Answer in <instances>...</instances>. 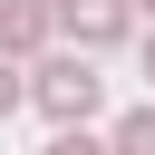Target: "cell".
Masks as SVG:
<instances>
[{"mask_svg": "<svg viewBox=\"0 0 155 155\" xmlns=\"http://www.w3.org/2000/svg\"><path fill=\"white\" fill-rule=\"evenodd\" d=\"M29 107L68 136V126H87L97 107H107V78H97V58H78V48H58V58H29Z\"/></svg>", "mask_w": 155, "mask_h": 155, "instance_id": "cell-1", "label": "cell"}, {"mask_svg": "<svg viewBox=\"0 0 155 155\" xmlns=\"http://www.w3.org/2000/svg\"><path fill=\"white\" fill-rule=\"evenodd\" d=\"M145 78H155V29H145Z\"/></svg>", "mask_w": 155, "mask_h": 155, "instance_id": "cell-8", "label": "cell"}, {"mask_svg": "<svg viewBox=\"0 0 155 155\" xmlns=\"http://www.w3.org/2000/svg\"><path fill=\"white\" fill-rule=\"evenodd\" d=\"M48 29H58V10L48 0H0V58H48Z\"/></svg>", "mask_w": 155, "mask_h": 155, "instance_id": "cell-3", "label": "cell"}, {"mask_svg": "<svg viewBox=\"0 0 155 155\" xmlns=\"http://www.w3.org/2000/svg\"><path fill=\"white\" fill-rule=\"evenodd\" d=\"M19 107H29V68H19V58H0V116H19Z\"/></svg>", "mask_w": 155, "mask_h": 155, "instance_id": "cell-5", "label": "cell"}, {"mask_svg": "<svg viewBox=\"0 0 155 155\" xmlns=\"http://www.w3.org/2000/svg\"><path fill=\"white\" fill-rule=\"evenodd\" d=\"M136 10H145V19H155V0H126V19H136Z\"/></svg>", "mask_w": 155, "mask_h": 155, "instance_id": "cell-7", "label": "cell"}, {"mask_svg": "<svg viewBox=\"0 0 155 155\" xmlns=\"http://www.w3.org/2000/svg\"><path fill=\"white\" fill-rule=\"evenodd\" d=\"M48 10H58V29L78 39V58H97V48L126 39V0H48Z\"/></svg>", "mask_w": 155, "mask_h": 155, "instance_id": "cell-2", "label": "cell"}, {"mask_svg": "<svg viewBox=\"0 0 155 155\" xmlns=\"http://www.w3.org/2000/svg\"><path fill=\"white\" fill-rule=\"evenodd\" d=\"M48 155H107V136H87V126H68V136H48Z\"/></svg>", "mask_w": 155, "mask_h": 155, "instance_id": "cell-6", "label": "cell"}, {"mask_svg": "<svg viewBox=\"0 0 155 155\" xmlns=\"http://www.w3.org/2000/svg\"><path fill=\"white\" fill-rule=\"evenodd\" d=\"M107 155H155V107H126L116 136H107Z\"/></svg>", "mask_w": 155, "mask_h": 155, "instance_id": "cell-4", "label": "cell"}]
</instances>
